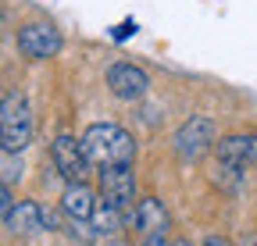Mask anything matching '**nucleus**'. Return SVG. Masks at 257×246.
<instances>
[{"label": "nucleus", "instance_id": "nucleus-14", "mask_svg": "<svg viewBox=\"0 0 257 246\" xmlns=\"http://www.w3.org/2000/svg\"><path fill=\"white\" fill-rule=\"evenodd\" d=\"M128 33H136V22H125V25H118V29H114V40H125Z\"/></svg>", "mask_w": 257, "mask_h": 246}, {"label": "nucleus", "instance_id": "nucleus-5", "mask_svg": "<svg viewBox=\"0 0 257 246\" xmlns=\"http://www.w3.org/2000/svg\"><path fill=\"white\" fill-rule=\"evenodd\" d=\"M100 193H104V203L125 210L133 207L136 200V175H133V164H111V168H100Z\"/></svg>", "mask_w": 257, "mask_h": 246}, {"label": "nucleus", "instance_id": "nucleus-10", "mask_svg": "<svg viewBox=\"0 0 257 246\" xmlns=\"http://www.w3.org/2000/svg\"><path fill=\"white\" fill-rule=\"evenodd\" d=\"M128 221H133L136 232H143V235H165L168 210H165V203H161L157 196H147V200H140L133 207V218H128Z\"/></svg>", "mask_w": 257, "mask_h": 246}, {"label": "nucleus", "instance_id": "nucleus-3", "mask_svg": "<svg viewBox=\"0 0 257 246\" xmlns=\"http://www.w3.org/2000/svg\"><path fill=\"white\" fill-rule=\"evenodd\" d=\"M50 161H54V168L61 171L64 182H86V175H89V168H93L89 153H86V146H82V136L75 139V136H68V132H61V136L50 143Z\"/></svg>", "mask_w": 257, "mask_h": 246}, {"label": "nucleus", "instance_id": "nucleus-8", "mask_svg": "<svg viewBox=\"0 0 257 246\" xmlns=\"http://www.w3.org/2000/svg\"><path fill=\"white\" fill-rule=\"evenodd\" d=\"M218 161L229 171H246L257 164V132H239V136H225L218 143Z\"/></svg>", "mask_w": 257, "mask_h": 246}, {"label": "nucleus", "instance_id": "nucleus-11", "mask_svg": "<svg viewBox=\"0 0 257 246\" xmlns=\"http://www.w3.org/2000/svg\"><path fill=\"white\" fill-rule=\"evenodd\" d=\"M96 196L93 189L86 186V182H68V189H64L61 196V210L68 214L72 221H93V214H96Z\"/></svg>", "mask_w": 257, "mask_h": 246}, {"label": "nucleus", "instance_id": "nucleus-9", "mask_svg": "<svg viewBox=\"0 0 257 246\" xmlns=\"http://www.w3.org/2000/svg\"><path fill=\"white\" fill-rule=\"evenodd\" d=\"M50 225H54L50 210H43L36 200H22V203L11 210V218L4 221V228H11V232H22V235H36V232H47Z\"/></svg>", "mask_w": 257, "mask_h": 246}, {"label": "nucleus", "instance_id": "nucleus-2", "mask_svg": "<svg viewBox=\"0 0 257 246\" xmlns=\"http://www.w3.org/2000/svg\"><path fill=\"white\" fill-rule=\"evenodd\" d=\"M32 143V111L18 89H8L0 104V146L8 153H22Z\"/></svg>", "mask_w": 257, "mask_h": 246}, {"label": "nucleus", "instance_id": "nucleus-7", "mask_svg": "<svg viewBox=\"0 0 257 246\" xmlns=\"http://www.w3.org/2000/svg\"><path fill=\"white\" fill-rule=\"evenodd\" d=\"M107 89L118 100H140V97H147L150 79H147L143 68L128 65V61H118V65L107 68Z\"/></svg>", "mask_w": 257, "mask_h": 246}, {"label": "nucleus", "instance_id": "nucleus-17", "mask_svg": "<svg viewBox=\"0 0 257 246\" xmlns=\"http://www.w3.org/2000/svg\"><path fill=\"white\" fill-rule=\"evenodd\" d=\"M175 246H186V242H175Z\"/></svg>", "mask_w": 257, "mask_h": 246}, {"label": "nucleus", "instance_id": "nucleus-4", "mask_svg": "<svg viewBox=\"0 0 257 246\" xmlns=\"http://www.w3.org/2000/svg\"><path fill=\"white\" fill-rule=\"evenodd\" d=\"M214 139H218V129H214V121L204 118V114H193L189 121H182L179 132L172 136L175 153H179L182 161H197V157H204V153L214 146Z\"/></svg>", "mask_w": 257, "mask_h": 246}, {"label": "nucleus", "instance_id": "nucleus-15", "mask_svg": "<svg viewBox=\"0 0 257 246\" xmlns=\"http://www.w3.org/2000/svg\"><path fill=\"white\" fill-rule=\"evenodd\" d=\"M143 246H175V242H168L165 235H147V239H143Z\"/></svg>", "mask_w": 257, "mask_h": 246}, {"label": "nucleus", "instance_id": "nucleus-6", "mask_svg": "<svg viewBox=\"0 0 257 246\" xmlns=\"http://www.w3.org/2000/svg\"><path fill=\"white\" fill-rule=\"evenodd\" d=\"M18 50L29 61H47L61 50V33L50 22H29L18 29Z\"/></svg>", "mask_w": 257, "mask_h": 246}, {"label": "nucleus", "instance_id": "nucleus-13", "mask_svg": "<svg viewBox=\"0 0 257 246\" xmlns=\"http://www.w3.org/2000/svg\"><path fill=\"white\" fill-rule=\"evenodd\" d=\"M18 175H22V164L15 168V153H8V150H4V186H11Z\"/></svg>", "mask_w": 257, "mask_h": 246}, {"label": "nucleus", "instance_id": "nucleus-1", "mask_svg": "<svg viewBox=\"0 0 257 246\" xmlns=\"http://www.w3.org/2000/svg\"><path fill=\"white\" fill-rule=\"evenodd\" d=\"M82 146L89 153V161L96 168H111V164H133L136 157V139L128 136L114 121H96L82 132Z\"/></svg>", "mask_w": 257, "mask_h": 246}, {"label": "nucleus", "instance_id": "nucleus-16", "mask_svg": "<svg viewBox=\"0 0 257 246\" xmlns=\"http://www.w3.org/2000/svg\"><path fill=\"white\" fill-rule=\"evenodd\" d=\"M200 246H232V242L225 239V235H207V239H204Z\"/></svg>", "mask_w": 257, "mask_h": 246}, {"label": "nucleus", "instance_id": "nucleus-18", "mask_svg": "<svg viewBox=\"0 0 257 246\" xmlns=\"http://www.w3.org/2000/svg\"><path fill=\"white\" fill-rule=\"evenodd\" d=\"M114 246H118V242H114Z\"/></svg>", "mask_w": 257, "mask_h": 246}, {"label": "nucleus", "instance_id": "nucleus-12", "mask_svg": "<svg viewBox=\"0 0 257 246\" xmlns=\"http://www.w3.org/2000/svg\"><path fill=\"white\" fill-rule=\"evenodd\" d=\"M118 214H121V210L111 207V203L96 207V214H93V228H96V235H111V232H118V225H121Z\"/></svg>", "mask_w": 257, "mask_h": 246}]
</instances>
